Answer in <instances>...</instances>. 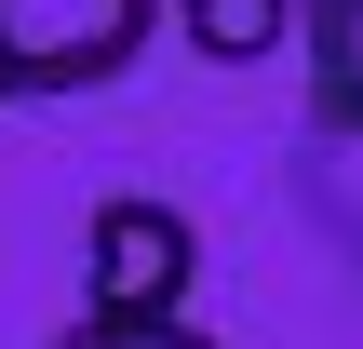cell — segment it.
<instances>
[{
    "mask_svg": "<svg viewBox=\"0 0 363 349\" xmlns=\"http://www.w3.org/2000/svg\"><path fill=\"white\" fill-rule=\"evenodd\" d=\"M148 54V0H0V108L94 94Z\"/></svg>",
    "mask_w": 363,
    "mask_h": 349,
    "instance_id": "6da1fadb",
    "label": "cell"
},
{
    "mask_svg": "<svg viewBox=\"0 0 363 349\" xmlns=\"http://www.w3.org/2000/svg\"><path fill=\"white\" fill-rule=\"evenodd\" d=\"M189 282H202V229L148 188L94 202L81 229V309H121V323H189Z\"/></svg>",
    "mask_w": 363,
    "mask_h": 349,
    "instance_id": "7a4b0ae2",
    "label": "cell"
},
{
    "mask_svg": "<svg viewBox=\"0 0 363 349\" xmlns=\"http://www.w3.org/2000/svg\"><path fill=\"white\" fill-rule=\"evenodd\" d=\"M296 54H310V135L363 148V0H310Z\"/></svg>",
    "mask_w": 363,
    "mask_h": 349,
    "instance_id": "3957f363",
    "label": "cell"
},
{
    "mask_svg": "<svg viewBox=\"0 0 363 349\" xmlns=\"http://www.w3.org/2000/svg\"><path fill=\"white\" fill-rule=\"evenodd\" d=\"M175 27H189L202 67H256V54H283L310 27V0H175Z\"/></svg>",
    "mask_w": 363,
    "mask_h": 349,
    "instance_id": "277c9868",
    "label": "cell"
},
{
    "mask_svg": "<svg viewBox=\"0 0 363 349\" xmlns=\"http://www.w3.org/2000/svg\"><path fill=\"white\" fill-rule=\"evenodd\" d=\"M296 215L363 269V148H337V135H310V148H296Z\"/></svg>",
    "mask_w": 363,
    "mask_h": 349,
    "instance_id": "5b68a950",
    "label": "cell"
},
{
    "mask_svg": "<svg viewBox=\"0 0 363 349\" xmlns=\"http://www.w3.org/2000/svg\"><path fill=\"white\" fill-rule=\"evenodd\" d=\"M54 349H202V323H121V309H81Z\"/></svg>",
    "mask_w": 363,
    "mask_h": 349,
    "instance_id": "8992f818",
    "label": "cell"
}]
</instances>
